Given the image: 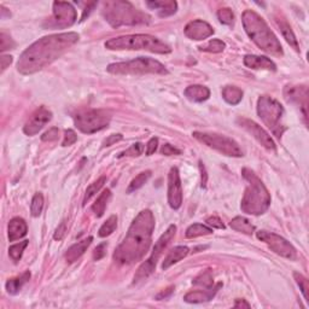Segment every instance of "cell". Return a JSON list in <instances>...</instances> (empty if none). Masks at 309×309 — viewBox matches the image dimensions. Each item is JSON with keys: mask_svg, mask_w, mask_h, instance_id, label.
<instances>
[{"mask_svg": "<svg viewBox=\"0 0 309 309\" xmlns=\"http://www.w3.org/2000/svg\"><path fill=\"white\" fill-rule=\"evenodd\" d=\"M192 135L198 141L203 142L204 145L214 149L222 155L228 156V157H242L243 156V151L239 148L238 142L226 135L207 132H194Z\"/></svg>", "mask_w": 309, "mask_h": 309, "instance_id": "obj_11", "label": "cell"}, {"mask_svg": "<svg viewBox=\"0 0 309 309\" xmlns=\"http://www.w3.org/2000/svg\"><path fill=\"white\" fill-rule=\"evenodd\" d=\"M185 97L192 102L201 103L210 97V91L208 87L202 85H192L185 89Z\"/></svg>", "mask_w": 309, "mask_h": 309, "instance_id": "obj_25", "label": "cell"}, {"mask_svg": "<svg viewBox=\"0 0 309 309\" xmlns=\"http://www.w3.org/2000/svg\"><path fill=\"white\" fill-rule=\"evenodd\" d=\"M106 247H108V244H106V243H102V244H99L98 247L94 249V252H93V258H94L96 261H99V260H101V258H103V257L105 256Z\"/></svg>", "mask_w": 309, "mask_h": 309, "instance_id": "obj_46", "label": "cell"}, {"mask_svg": "<svg viewBox=\"0 0 309 309\" xmlns=\"http://www.w3.org/2000/svg\"><path fill=\"white\" fill-rule=\"evenodd\" d=\"M105 181H106V178L101 177L97 181H94L93 184L89 185L87 187V190H86V194H85V197H84V203H82V204H84V205L87 204V202L89 201V199H91L93 196L97 194V192L101 190L103 186H104Z\"/></svg>", "mask_w": 309, "mask_h": 309, "instance_id": "obj_35", "label": "cell"}, {"mask_svg": "<svg viewBox=\"0 0 309 309\" xmlns=\"http://www.w3.org/2000/svg\"><path fill=\"white\" fill-rule=\"evenodd\" d=\"M58 137H59V129L57 127H52L41 135V140L42 141H55V140H57Z\"/></svg>", "mask_w": 309, "mask_h": 309, "instance_id": "obj_43", "label": "cell"}, {"mask_svg": "<svg viewBox=\"0 0 309 309\" xmlns=\"http://www.w3.org/2000/svg\"><path fill=\"white\" fill-rule=\"evenodd\" d=\"M142 152H144V145H142L141 142H135V144H133L131 148L127 149V150L121 152V154L118 155V157H124V156L138 157V156L142 155Z\"/></svg>", "mask_w": 309, "mask_h": 309, "instance_id": "obj_40", "label": "cell"}, {"mask_svg": "<svg viewBox=\"0 0 309 309\" xmlns=\"http://www.w3.org/2000/svg\"><path fill=\"white\" fill-rule=\"evenodd\" d=\"M237 124L241 126L242 128H244L248 133H250L252 137L256 139L265 149H267V150L270 151L277 150V146H275V142L273 139L271 138V135L268 134L261 126H258L256 122L245 117H238Z\"/></svg>", "mask_w": 309, "mask_h": 309, "instance_id": "obj_14", "label": "cell"}, {"mask_svg": "<svg viewBox=\"0 0 309 309\" xmlns=\"http://www.w3.org/2000/svg\"><path fill=\"white\" fill-rule=\"evenodd\" d=\"M257 114L262 122L271 129L274 135L280 138L285 131L281 124L284 116V108L277 99L270 96H262L257 101Z\"/></svg>", "mask_w": 309, "mask_h": 309, "instance_id": "obj_8", "label": "cell"}, {"mask_svg": "<svg viewBox=\"0 0 309 309\" xmlns=\"http://www.w3.org/2000/svg\"><path fill=\"white\" fill-rule=\"evenodd\" d=\"M199 171H201V173H202L201 186H202V187H205V185H207L208 177H207V172H205V167L203 165V163H202V162H199Z\"/></svg>", "mask_w": 309, "mask_h": 309, "instance_id": "obj_54", "label": "cell"}, {"mask_svg": "<svg viewBox=\"0 0 309 309\" xmlns=\"http://www.w3.org/2000/svg\"><path fill=\"white\" fill-rule=\"evenodd\" d=\"M96 6H97V3H88L87 6H86L85 10H84V12H82L81 22L85 21L86 17H88V15H89V13H91V11H92L93 9L96 8Z\"/></svg>", "mask_w": 309, "mask_h": 309, "instance_id": "obj_53", "label": "cell"}, {"mask_svg": "<svg viewBox=\"0 0 309 309\" xmlns=\"http://www.w3.org/2000/svg\"><path fill=\"white\" fill-rule=\"evenodd\" d=\"M174 289H175L174 287H169L165 289V290L161 291L157 296H156V300H167L168 297H171V295L173 294V292H174Z\"/></svg>", "mask_w": 309, "mask_h": 309, "instance_id": "obj_52", "label": "cell"}, {"mask_svg": "<svg viewBox=\"0 0 309 309\" xmlns=\"http://www.w3.org/2000/svg\"><path fill=\"white\" fill-rule=\"evenodd\" d=\"M51 118L52 112L47 108H45V106H40L39 109H36L34 111V114L31 116V118L27 121L25 127H23V132L27 135H29V137L35 135L36 133H39L51 121Z\"/></svg>", "mask_w": 309, "mask_h": 309, "instance_id": "obj_16", "label": "cell"}, {"mask_svg": "<svg viewBox=\"0 0 309 309\" xmlns=\"http://www.w3.org/2000/svg\"><path fill=\"white\" fill-rule=\"evenodd\" d=\"M190 252V249L187 247H175L173 248L171 251L168 252V255L165 256L163 264H162V270L165 271L168 270L171 266L174 264H178L179 261H181L182 258H185Z\"/></svg>", "mask_w": 309, "mask_h": 309, "instance_id": "obj_26", "label": "cell"}, {"mask_svg": "<svg viewBox=\"0 0 309 309\" xmlns=\"http://www.w3.org/2000/svg\"><path fill=\"white\" fill-rule=\"evenodd\" d=\"M29 279H31V272L29 271H26L25 273L18 275V277L9 279V280L6 281V285H5L6 291H8L10 295L18 294L19 290L23 288V285L28 283Z\"/></svg>", "mask_w": 309, "mask_h": 309, "instance_id": "obj_27", "label": "cell"}, {"mask_svg": "<svg viewBox=\"0 0 309 309\" xmlns=\"http://www.w3.org/2000/svg\"><path fill=\"white\" fill-rule=\"evenodd\" d=\"M244 64L245 66L250 69H262V70H277V65L270 58L264 57V56H254V55H247L244 57Z\"/></svg>", "mask_w": 309, "mask_h": 309, "instance_id": "obj_20", "label": "cell"}, {"mask_svg": "<svg viewBox=\"0 0 309 309\" xmlns=\"http://www.w3.org/2000/svg\"><path fill=\"white\" fill-rule=\"evenodd\" d=\"M78 33H61L39 39L19 56L17 70L23 75H32L41 70L61 57L66 50L79 41Z\"/></svg>", "mask_w": 309, "mask_h": 309, "instance_id": "obj_1", "label": "cell"}, {"mask_svg": "<svg viewBox=\"0 0 309 309\" xmlns=\"http://www.w3.org/2000/svg\"><path fill=\"white\" fill-rule=\"evenodd\" d=\"M212 233V228L209 227V226L205 225H201V224H194L191 225L190 227L186 230V238L192 239V238H197V237H202V235H208Z\"/></svg>", "mask_w": 309, "mask_h": 309, "instance_id": "obj_31", "label": "cell"}, {"mask_svg": "<svg viewBox=\"0 0 309 309\" xmlns=\"http://www.w3.org/2000/svg\"><path fill=\"white\" fill-rule=\"evenodd\" d=\"M161 154L164 156H173V155H180L181 151L179 149L174 148V146L171 144H164L161 149Z\"/></svg>", "mask_w": 309, "mask_h": 309, "instance_id": "obj_45", "label": "cell"}, {"mask_svg": "<svg viewBox=\"0 0 309 309\" xmlns=\"http://www.w3.org/2000/svg\"><path fill=\"white\" fill-rule=\"evenodd\" d=\"M116 227H117V217H116V215H111V217L102 225V227L99 228V237H108V235H110L112 232L116 230Z\"/></svg>", "mask_w": 309, "mask_h": 309, "instance_id": "obj_33", "label": "cell"}, {"mask_svg": "<svg viewBox=\"0 0 309 309\" xmlns=\"http://www.w3.org/2000/svg\"><path fill=\"white\" fill-rule=\"evenodd\" d=\"M175 232H177V226L171 225L167 228V231L159 237L158 241L156 242L151 256L138 268L137 273H135L134 278H133V283L137 284L139 281L145 280L146 278H149L152 273H154L156 265H157V261L159 260V257L162 256V254H163L164 249L167 248L169 243L174 239Z\"/></svg>", "mask_w": 309, "mask_h": 309, "instance_id": "obj_9", "label": "cell"}, {"mask_svg": "<svg viewBox=\"0 0 309 309\" xmlns=\"http://www.w3.org/2000/svg\"><path fill=\"white\" fill-rule=\"evenodd\" d=\"M28 232V226H27L26 221L21 218H13L11 221L9 222L8 226V234L9 241L15 242L25 237Z\"/></svg>", "mask_w": 309, "mask_h": 309, "instance_id": "obj_22", "label": "cell"}, {"mask_svg": "<svg viewBox=\"0 0 309 309\" xmlns=\"http://www.w3.org/2000/svg\"><path fill=\"white\" fill-rule=\"evenodd\" d=\"M207 225L210 226V227H212V228H219V230H224V228H225L224 222H222L221 219L218 218V217L209 218L207 220Z\"/></svg>", "mask_w": 309, "mask_h": 309, "instance_id": "obj_48", "label": "cell"}, {"mask_svg": "<svg viewBox=\"0 0 309 309\" xmlns=\"http://www.w3.org/2000/svg\"><path fill=\"white\" fill-rule=\"evenodd\" d=\"M226 47V44L222 40L220 39H212L208 44H205L203 46H199V51L203 52H210V53H219L222 52Z\"/></svg>", "mask_w": 309, "mask_h": 309, "instance_id": "obj_34", "label": "cell"}, {"mask_svg": "<svg viewBox=\"0 0 309 309\" xmlns=\"http://www.w3.org/2000/svg\"><path fill=\"white\" fill-rule=\"evenodd\" d=\"M111 198V191L110 190H104L101 194V196L97 198V201L94 202L92 205V210L94 212L96 215H97L98 218L103 217V214H104L106 205H108L109 201H110Z\"/></svg>", "mask_w": 309, "mask_h": 309, "instance_id": "obj_30", "label": "cell"}, {"mask_svg": "<svg viewBox=\"0 0 309 309\" xmlns=\"http://www.w3.org/2000/svg\"><path fill=\"white\" fill-rule=\"evenodd\" d=\"M106 70L114 75H168L169 73L161 62L150 57H138L128 62L112 63L108 65Z\"/></svg>", "mask_w": 309, "mask_h": 309, "instance_id": "obj_7", "label": "cell"}, {"mask_svg": "<svg viewBox=\"0 0 309 309\" xmlns=\"http://www.w3.org/2000/svg\"><path fill=\"white\" fill-rule=\"evenodd\" d=\"M12 63V57L11 56L8 55H3L2 57H0V66H2V73H4L6 69H8V66Z\"/></svg>", "mask_w": 309, "mask_h": 309, "instance_id": "obj_51", "label": "cell"}, {"mask_svg": "<svg viewBox=\"0 0 309 309\" xmlns=\"http://www.w3.org/2000/svg\"><path fill=\"white\" fill-rule=\"evenodd\" d=\"M245 32L262 51L275 57L284 55L283 46L264 18L252 10H245L242 16Z\"/></svg>", "mask_w": 309, "mask_h": 309, "instance_id": "obj_3", "label": "cell"}, {"mask_svg": "<svg viewBox=\"0 0 309 309\" xmlns=\"http://www.w3.org/2000/svg\"><path fill=\"white\" fill-rule=\"evenodd\" d=\"M102 12L106 22L114 28L122 26L149 25L151 22L150 16L134 8L129 2H122V0L104 2Z\"/></svg>", "mask_w": 309, "mask_h": 309, "instance_id": "obj_5", "label": "cell"}, {"mask_svg": "<svg viewBox=\"0 0 309 309\" xmlns=\"http://www.w3.org/2000/svg\"><path fill=\"white\" fill-rule=\"evenodd\" d=\"M284 98L289 103H295L300 105L303 112V118L307 125V108H308V88L307 86H287L284 88Z\"/></svg>", "mask_w": 309, "mask_h": 309, "instance_id": "obj_17", "label": "cell"}, {"mask_svg": "<svg viewBox=\"0 0 309 309\" xmlns=\"http://www.w3.org/2000/svg\"><path fill=\"white\" fill-rule=\"evenodd\" d=\"M168 203L174 210L182 204V185L177 167H173L168 174Z\"/></svg>", "mask_w": 309, "mask_h": 309, "instance_id": "obj_15", "label": "cell"}, {"mask_svg": "<svg viewBox=\"0 0 309 309\" xmlns=\"http://www.w3.org/2000/svg\"><path fill=\"white\" fill-rule=\"evenodd\" d=\"M218 18H219V21L222 23V25H226V26H232L234 22L233 12H232V10L228 8H224V9L219 10Z\"/></svg>", "mask_w": 309, "mask_h": 309, "instance_id": "obj_38", "label": "cell"}, {"mask_svg": "<svg viewBox=\"0 0 309 309\" xmlns=\"http://www.w3.org/2000/svg\"><path fill=\"white\" fill-rule=\"evenodd\" d=\"M42 207H44V196L41 194H35L31 204V212L33 217L38 218L41 214Z\"/></svg>", "mask_w": 309, "mask_h": 309, "instance_id": "obj_37", "label": "cell"}, {"mask_svg": "<svg viewBox=\"0 0 309 309\" xmlns=\"http://www.w3.org/2000/svg\"><path fill=\"white\" fill-rule=\"evenodd\" d=\"M294 277H295V280H296V283L298 284V287H300L302 294H303V296L305 298V301H309L308 300V279L304 277V275H302L300 273H294Z\"/></svg>", "mask_w": 309, "mask_h": 309, "instance_id": "obj_41", "label": "cell"}, {"mask_svg": "<svg viewBox=\"0 0 309 309\" xmlns=\"http://www.w3.org/2000/svg\"><path fill=\"white\" fill-rule=\"evenodd\" d=\"M122 139H124V137H122V134H111V135H109V137L106 138L104 141H103V148H108V146L114 145L117 141H121Z\"/></svg>", "mask_w": 309, "mask_h": 309, "instance_id": "obj_47", "label": "cell"}, {"mask_svg": "<svg viewBox=\"0 0 309 309\" xmlns=\"http://www.w3.org/2000/svg\"><path fill=\"white\" fill-rule=\"evenodd\" d=\"M111 121L110 111L103 109H92V110L81 111L75 115V127L85 134L99 132L106 128Z\"/></svg>", "mask_w": 309, "mask_h": 309, "instance_id": "obj_10", "label": "cell"}, {"mask_svg": "<svg viewBox=\"0 0 309 309\" xmlns=\"http://www.w3.org/2000/svg\"><path fill=\"white\" fill-rule=\"evenodd\" d=\"M15 41L11 39V36L6 34V33L3 32L0 34V51H6V50H12L15 49Z\"/></svg>", "mask_w": 309, "mask_h": 309, "instance_id": "obj_42", "label": "cell"}, {"mask_svg": "<svg viewBox=\"0 0 309 309\" xmlns=\"http://www.w3.org/2000/svg\"><path fill=\"white\" fill-rule=\"evenodd\" d=\"M105 47L108 50H145L151 53H158V55H167L172 52L171 46L165 42L156 38L154 35L149 34H133L112 38L105 42Z\"/></svg>", "mask_w": 309, "mask_h": 309, "instance_id": "obj_6", "label": "cell"}, {"mask_svg": "<svg viewBox=\"0 0 309 309\" xmlns=\"http://www.w3.org/2000/svg\"><path fill=\"white\" fill-rule=\"evenodd\" d=\"M194 284L199 285V287H203L204 289H209V288L214 287V280H212L210 272H205V273L201 274L199 277L196 278L194 280Z\"/></svg>", "mask_w": 309, "mask_h": 309, "instance_id": "obj_39", "label": "cell"}, {"mask_svg": "<svg viewBox=\"0 0 309 309\" xmlns=\"http://www.w3.org/2000/svg\"><path fill=\"white\" fill-rule=\"evenodd\" d=\"M155 218L151 210H141L129 226L127 234L116 248L114 260L121 265H132L145 256L151 245Z\"/></svg>", "mask_w": 309, "mask_h": 309, "instance_id": "obj_2", "label": "cell"}, {"mask_svg": "<svg viewBox=\"0 0 309 309\" xmlns=\"http://www.w3.org/2000/svg\"><path fill=\"white\" fill-rule=\"evenodd\" d=\"M78 13L70 3L55 2L53 3V15L45 23V28L65 29L76 22Z\"/></svg>", "mask_w": 309, "mask_h": 309, "instance_id": "obj_12", "label": "cell"}, {"mask_svg": "<svg viewBox=\"0 0 309 309\" xmlns=\"http://www.w3.org/2000/svg\"><path fill=\"white\" fill-rule=\"evenodd\" d=\"M230 226L232 230L241 232V233L251 235L255 232V226L251 224L248 219L243 217H237L230 222Z\"/></svg>", "mask_w": 309, "mask_h": 309, "instance_id": "obj_28", "label": "cell"}, {"mask_svg": "<svg viewBox=\"0 0 309 309\" xmlns=\"http://www.w3.org/2000/svg\"><path fill=\"white\" fill-rule=\"evenodd\" d=\"M256 235L261 242H265L275 254L280 255L281 257L289 258V260H296V249L285 238L273 233V232L267 231H258L256 232Z\"/></svg>", "mask_w": 309, "mask_h": 309, "instance_id": "obj_13", "label": "cell"}, {"mask_svg": "<svg viewBox=\"0 0 309 309\" xmlns=\"http://www.w3.org/2000/svg\"><path fill=\"white\" fill-rule=\"evenodd\" d=\"M275 22H277L278 27H279V28H280L281 34H283L284 39L287 40L288 44L290 45L291 47L295 50V51L300 52V45H298L296 36H295L290 25H289V23L287 22V19L283 18V17H280V16H278V17H275Z\"/></svg>", "mask_w": 309, "mask_h": 309, "instance_id": "obj_24", "label": "cell"}, {"mask_svg": "<svg viewBox=\"0 0 309 309\" xmlns=\"http://www.w3.org/2000/svg\"><path fill=\"white\" fill-rule=\"evenodd\" d=\"M146 5L151 10H156L159 17H168L174 15L178 10L177 2L173 0H161V2H146Z\"/></svg>", "mask_w": 309, "mask_h": 309, "instance_id": "obj_21", "label": "cell"}, {"mask_svg": "<svg viewBox=\"0 0 309 309\" xmlns=\"http://www.w3.org/2000/svg\"><path fill=\"white\" fill-rule=\"evenodd\" d=\"M185 35L191 40H204L214 34V29L209 23L202 21V19H196L187 23L184 29Z\"/></svg>", "mask_w": 309, "mask_h": 309, "instance_id": "obj_18", "label": "cell"}, {"mask_svg": "<svg viewBox=\"0 0 309 309\" xmlns=\"http://www.w3.org/2000/svg\"><path fill=\"white\" fill-rule=\"evenodd\" d=\"M222 98L225 99L228 104L237 105L243 99V91L235 86H226L222 89Z\"/></svg>", "mask_w": 309, "mask_h": 309, "instance_id": "obj_29", "label": "cell"}, {"mask_svg": "<svg viewBox=\"0 0 309 309\" xmlns=\"http://www.w3.org/2000/svg\"><path fill=\"white\" fill-rule=\"evenodd\" d=\"M27 245H28V241H23V242H19V243H17V244L11 245V247L9 248L10 257H11L15 262L21 260L23 251H25Z\"/></svg>", "mask_w": 309, "mask_h": 309, "instance_id": "obj_36", "label": "cell"}, {"mask_svg": "<svg viewBox=\"0 0 309 309\" xmlns=\"http://www.w3.org/2000/svg\"><path fill=\"white\" fill-rule=\"evenodd\" d=\"M151 178V171H146L142 172L140 174L137 175L133 180L131 181V184H129L128 188H127V194H132V192L139 190V188H141L142 186H144L146 182H148L149 179Z\"/></svg>", "mask_w": 309, "mask_h": 309, "instance_id": "obj_32", "label": "cell"}, {"mask_svg": "<svg viewBox=\"0 0 309 309\" xmlns=\"http://www.w3.org/2000/svg\"><path fill=\"white\" fill-rule=\"evenodd\" d=\"M157 146H158V139L157 138H151L150 140H149L148 145H146V155L151 156L152 154H155L156 150H157Z\"/></svg>", "mask_w": 309, "mask_h": 309, "instance_id": "obj_49", "label": "cell"}, {"mask_svg": "<svg viewBox=\"0 0 309 309\" xmlns=\"http://www.w3.org/2000/svg\"><path fill=\"white\" fill-rule=\"evenodd\" d=\"M65 231H66V224H65L64 221H63L62 224L59 225L58 227H57V230H56L55 234H53V238H55L56 241H61V239H62L63 237H64Z\"/></svg>", "mask_w": 309, "mask_h": 309, "instance_id": "obj_50", "label": "cell"}, {"mask_svg": "<svg viewBox=\"0 0 309 309\" xmlns=\"http://www.w3.org/2000/svg\"><path fill=\"white\" fill-rule=\"evenodd\" d=\"M251 305L245 300H237L234 303V308H250Z\"/></svg>", "mask_w": 309, "mask_h": 309, "instance_id": "obj_55", "label": "cell"}, {"mask_svg": "<svg viewBox=\"0 0 309 309\" xmlns=\"http://www.w3.org/2000/svg\"><path fill=\"white\" fill-rule=\"evenodd\" d=\"M222 287L221 283H219L214 287L205 289V290H196V291H191L188 294L185 295L184 301L187 302V303H203V302H208L212 300V297L215 296L219 289Z\"/></svg>", "mask_w": 309, "mask_h": 309, "instance_id": "obj_19", "label": "cell"}, {"mask_svg": "<svg viewBox=\"0 0 309 309\" xmlns=\"http://www.w3.org/2000/svg\"><path fill=\"white\" fill-rule=\"evenodd\" d=\"M78 140V135L73 129H66L64 132V138H63L62 146H70Z\"/></svg>", "mask_w": 309, "mask_h": 309, "instance_id": "obj_44", "label": "cell"}, {"mask_svg": "<svg viewBox=\"0 0 309 309\" xmlns=\"http://www.w3.org/2000/svg\"><path fill=\"white\" fill-rule=\"evenodd\" d=\"M92 242H93V238L88 237L84 239V241L79 242V243L72 245V247L68 249V251H66L65 260L68 261L69 264H73V262L79 260V258L85 254V251L89 248V245H91Z\"/></svg>", "mask_w": 309, "mask_h": 309, "instance_id": "obj_23", "label": "cell"}, {"mask_svg": "<svg viewBox=\"0 0 309 309\" xmlns=\"http://www.w3.org/2000/svg\"><path fill=\"white\" fill-rule=\"evenodd\" d=\"M242 175L248 182L242 198V211L249 215L265 214L271 205V195L267 187L251 169L244 168Z\"/></svg>", "mask_w": 309, "mask_h": 309, "instance_id": "obj_4", "label": "cell"}]
</instances>
